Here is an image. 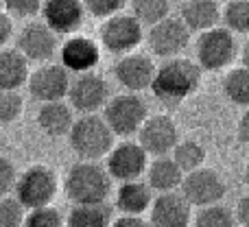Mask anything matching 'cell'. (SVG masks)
I'll return each instance as SVG.
<instances>
[{
    "label": "cell",
    "mask_w": 249,
    "mask_h": 227,
    "mask_svg": "<svg viewBox=\"0 0 249 227\" xmlns=\"http://www.w3.org/2000/svg\"><path fill=\"white\" fill-rule=\"evenodd\" d=\"M24 216V206L13 194L0 197V227H22Z\"/></svg>",
    "instance_id": "cell-32"
},
{
    "label": "cell",
    "mask_w": 249,
    "mask_h": 227,
    "mask_svg": "<svg viewBox=\"0 0 249 227\" xmlns=\"http://www.w3.org/2000/svg\"><path fill=\"white\" fill-rule=\"evenodd\" d=\"M238 57L236 37L225 26H214L210 31H203L197 39V64L201 70L219 72V70L232 66Z\"/></svg>",
    "instance_id": "cell-5"
},
{
    "label": "cell",
    "mask_w": 249,
    "mask_h": 227,
    "mask_svg": "<svg viewBox=\"0 0 249 227\" xmlns=\"http://www.w3.org/2000/svg\"><path fill=\"white\" fill-rule=\"evenodd\" d=\"M22 107H24V99L18 90L0 92V124H11L13 120H18Z\"/></svg>",
    "instance_id": "cell-31"
},
{
    "label": "cell",
    "mask_w": 249,
    "mask_h": 227,
    "mask_svg": "<svg viewBox=\"0 0 249 227\" xmlns=\"http://www.w3.org/2000/svg\"><path fill=\"white\" fill-rule=\"evenodd\" d=\"M109 96V86L101 74L92 72H83L77 74V79H72L68 90V101L70 107L77 109L81 114H94L99 109H103L107 105Z\"/></svg>",
    "instance_id": "cell-11"
},
{
    "label": "cell",
    "mask_w": 249,
    "mask_h": 227,
    "mask_svg": "<svg viewBox=\"0 0 249 227\" xmlns=\"http://www.w3.org/2000/svg\"><path fill=\"white\" fill-rule=\"evenodd\" d=\"M16 48L24 55L26 61H51L59 51L57 33L46 22H29L18 33Z\"/></svg>",
    "instance_id": "cell-13"
},
{
    "label": "cell",
    "mask_w": 249,
    "mask_h": 227,
    "mask_svg": "<svg viewBox=\"0 0 249 227\" xmlns=\"http://www.w3.org/2000/svg\"><path fill=\"white\" fill-rule=\"evenodd\" d=\"M223 9L219 7L216 0H190L181 4V22L188 26V31H210L219 26Z\"/></svg>",
    "instance_id": "cell-20"
},
{
    "label": "cell",
    "mask_w": 249,
    "mask_h": 227,
    "mask_svg": "<svg viewBox=\"0 0 249 227\" xmlns=\"http://www.w3.org/2000/svg\"><path fill=\"white\" fill-rule=\"evenodd\" d=\"M131 16L142 26H153L168 17L171 11V0H129Z\"/></svg>",
    "instance_id": "cell-26"
},
{
    "label": "cell",
    "mask_w": 249,
    "mask_h": 227,
    "mask_svg": "<svg viewBox=\"0 0 249 227\" xmlns=\"http://www.w3.org/2000/svg\"><path fill=\"white\" fill-rule=\"evenodd\" d=\"M153 203V190L149 184L136 179L124 181L116 190V208L127 216H142Z\"/></svg>",
    "instance_id": "cell-21"
},
{
    "label": "cell",
    "mask_w": 249,
    "mask_h": 227,
    "mask_svg": "<svg viewBox=\"0 0 249 227\" xmlns=\"http://www.w3.org/2000/svg\"><path fill=\"white\" fill-rule=\"evenodd\" d=\"M245 181L249 184V159H247V166H245Z\"/></svg>",
    "instance_id": "cell-41"
},
{
    "label": "cell",
    "mask_w": 249,
    "mask_h": 227,
    "mask_svg": "<svg viewBox=\"0 0 249 227\" xmlns=\"http://www.w3.org/2000/svg\"><path fill=\"white\" fill-rule=\"evenodd\" d=\"M68 140L72 151L83 162H99L101 157H107V153L114 149V131L103 116L96 114H83L74 120Z\"/></svg>",
    "instance_id": "cell-3"
},
{
    "label": "cell",
    "mask_w": 249,
    "mask_h": 227,
    "mask_svg": "<svg viewBox=\"0 0 249 227\" xmlns=\"http://www.w3.org/2000/svg\"><path fill=\"white\" fill-rule=\"evenodd\" d=\"M66 227H112V208L109 203H83L70 210Z\"/></svg>",
    "instance_id": "cell-24"
},
{
    "label": "cell",
    "mask_w": 249,
    "mask_h": 227,
    "mask_svg": "<svg viewBox=\"0 0 249 227\" xmlns=\"http://www.w3.org/2000/svg\"><path fill=\"white\" fill-rule=\"evenodd\" d=\"M177 142H179L177 124L166 114L149 116L138 131V144L153 157H164V155L173 153Z\"/></svg>",
    "instance_id": "cell-12"
},
{
    "label": "cell",
    "mask_w": 249,
    "mask_h": 227,
    "mask_svg": "<svg viewBox=\"0 0 249 227\" xmlns=\"http://www.w3.org/2000/svg\"><path fill=\"white\" fill-rule=\"evenodd\" d=\"M236 221H238V225L249 227V194H245V197L238 201V206H236Z\"/></svg>",
    "instance_id": "cell-38"
},
{
    "label": "cell",
    "mask_w": 249,
    "mask_h": 227,
    "mask_svg": "<svg viewBox=\"0 0 249 227\" xmlns=\"http://www.w3.org/2000/svg\"><path fill=\"white\" fill-rule=\"evenodd\" d=\"M188 42L190 31L181 22V17L168 16L158 24L149 26V33H146V44H149L151 52L155 57H162V59L179 57L188 48Z\"/></svg>",
    "instance_id": "cell-9"
},
{
    "label": "cell",
    "mask_w": 249,
    "mask_h": 227,
    "mask_svg": "<svg viewBox=\"0 0 249 227\" xmlns=\"http://www.w3.org/2000/svg\"><path fill=\"white\" fill-rule=\"evenodd\" d=\"M144 39V29L131 13H116L101 26V44L114 55H129Z\"/></svg>",
    "instance_id": "cell-8"
},
{
    "label": "cell",
    "mask_w": 249,
    "mask_h": 227,
    "mask_svg": "<svg viewBox=\"0 0 249 227\" xmlns=\"http://www.w3.org/2000/svg\"><path fill=\"white\" fill-rule=\"evenodd\" d=\"M175 2H179V4H184V2H190V0H175Z\"/></svg>",
    "instance_id": "cell-42"
},
{
    "label": "cell",
    "mask_w": 249,
    "mask_h": 227,
    "mask_svg": "<svg viewBox=\"0 0 249 227\" xmlns=\"http://www.w3.org/2000/svg\"><path fill=\"white\" fill-rule=\"evenodd\" d=\"M155 64L151 57L142 55V52H129L123 55L114 66V77L127 92L140 94L144 90H151V83L155 77Z\"/></svg>",
    "instance_id": "cell-15"
},
{
    "label": "cell",
    "mask_w": 249,
    "mask_h": 227,
    "mask_svg": "<svg viewBox=\"0 0 249 227\" xmlns=\"http://www.w3.org/2000/svg\"><path fill=\"white\" fill-rule=\"evenodd\" d=\"M103 118L114 131V136H133L140 131L144 120L149 118V105L140 94L124 92V94L112 96L103 107Z\"/></svg>",
    "instance_id": "cell-4"
},
{
    "label": "cell",
    "mask_w": 249,
    "mask_h": 227,
    "mask_svg": "<svg viewBox=\"0 0 249 227\" xmlns=\"http://www.w3.org/2000/svg\"><path fill=\"white\" fill-rule=\"evenodd\" d=\"M13 33V22H11V16L7 11H0V48L9 42Z\"/></svg>",
    "instance_id": "cell-36"
},
{
    "label": "cell",
    "mask_w": 249,
    "mask_h": 227,
    "mask_svg": "<svg viewBox=\"0 0 249 227\" xmlns=\"http://www.w3.org/2000/svg\"><path fill=\"white\" fill-rule=\"evenodd\" d=\"M173 159L186 175V173H193L206 164V149L197 140H179L173 149Z\"/></svg>",
    "instance_id": "cell-27"
},
{
    "label": "cell",
    "mask_w": 249,
    "mask_h": 227,
    "mask_svg": "<svg viewBox=\"0 0 249 227\" xmlns=\"http://www.w3.org/2000/svg\"><path fill=\"white\" fill-rule=\"evenodd\" d=\"M146 166H149V153L138 142H123L114 146L107 153V164H105L109 177L121 184L140 179L146 173Z\"/></svg>",
    "instance_id": "cell-14"
},
{
    "label": "cell",
    "mask_w": 249,
    "mask_h": 227,
    "mask_svg": "<svg viewBox=\"0 0 249 227\" xmlns=\"http://www.w3.org/2000/svg\"><path fill=\"white\" fill-rule=\"evenodd\" d=\"M22 227H66V219L57 208L44 206L29 210V214L24 216V225Z\"/></svg>",
    "instance_id": "cell-30"
},
{
    "label": "cell",
    "mask_w": 249,
    "mask_h": 227,
    "mask_svg": "<svg viewBox=\"0 0 249 227\" xmlns=\"http://www.w3.org/2000/svg\"><path fill=\"white\" fill-rule=\"evenodd\" d=\"M35 122L42 129V133H46L48 138H61L68 136L70 129L74 124L72 107L66 105L64 101H55V103H42Z\"/></svg>",
    "instance_id": "cell-19"
},
{
    "label": "cell",
    "mask_w": 249,
    "mask_h": 227,
    "mask_svg": "<svg viewBox=\"0 0 249 227\" xmlns=\"http://www.w3.org/2000/svg\"><path fill=\"white\" fill-rule=\"evenodd\" d=\"M151 227H188L193 221V206L181 192H162L149 208Z\"/></svg>",
    "instance_id": "cell-16"
},
{
    "label": "cell",
    "mask_w": 249,
    "mask_h": 227,
    "mask_svg": "<svg viewBox=\"0 0 249 227\" xmlns=\"http://www.w3.org/2000/svg\"><path fill=\"white\" fill-rule=\"evenodd\" d=\"M81 2L88 13H92L94 17L107 20V17L116 16V13H123L124 4H127L129 0H81Z\"/></svg>",
    "instance_id": "cell-33"
},
{
    "label": "cell",
    "mask_w": 249,
    "mask_h": 227,
    "mask_svg": "<svg viewBox=\"0 0 249 227\" xmlns=\"http://www.w3.org/2000/svg\"><path fill=\"white\" fill-rule=\"evenodd\" d=\"M66 197L74 206L83 203H105L112 194V177L107 168L96 162H77L64 179Z\"/></svg>",
    "instance_id": "cell-2"
},
{
    "label": "cell",
    "mask_w": 249,
    "mask_h": 227,
    "mask_svg": "<svg viewBox=\"0 0 249 227\" xmlns=\"http://www.w3.org/2000/svg\"><path fill=\"white\" fill-rule=\"evenodd\" d=\"M193 227H238V221L232 210L216 203V206L199 208L197 216L193 219Z\"/></svg>",
    "instance_id": "cell-28"
},
{
    "label": "cell",
    "mask_w": 249,
    "mask_h": 227,
    "mask_svg": "<svg viewBox=\"0 0 249 227\" xmlns=\"http://www.w3.org/2000/svg\"><path fill=\"white\" fill-rule=\"evenodd\" d=\"M112 227H151L149 221H144L142 216H127L123 214L121 219H114Z\"/></svg>",
    "instance_id": "cell-37"
},
{
    "label": "cell",
    "mask_w": 249,
    "mask_h": 227,
    "mask_svg": "<svg viewBox=\"0 0 249 227\" xmlns=\"http://www.w3.org/2000/svg\"><path fill=\"white\" fill-rule=\"evenodd\" d=\"M221 20H223L225 29H230L234 35L249 33V0H228Z\"/></svg>",
    "instance_id": "cell-29"
},
{
    "label": "cell",
    "mask_w": 249,
    "mask_h": 227,
    "mask_svg": "<svg viewBox=\"0 0 249 227\" xmlns=\"http://www.w3.org/2000/svg\"><path fill=\"white\" fill-rule=\"evenodd\" d=\"M238 140L245 146H249V109L238 120Z\"/></svg>",
    "instance_id": "cell-39"
},
{
    "label": "cell",
    "mask_w": 249,
    "mask_h": 227,
    "mask_svg": "<svg viewBox=\"0 0 249 227\" xmlns=\"http://www.w3.org/2000/svg\"><path fill=\"white\" fill-rule=\"evenodd\" d=\"M201 74L203 70L199 68L197 61L184 59V57H173L155 70L151 92L162 105L177 107L199 90Z\"/></svg>",
    "instance_id": "cell-1"
},
{
    "label": "cell",
    "mask_w": 249,
    "mask_h": 227,
    "mask_svg": "<svg viewBox=\"0 0 249 227\" xmlns=\"http://www.w3.org/2000/svg\"><path fill=\"white\" fill-rule=\"evenodd\" d=\"M42 16L57 35H70L83 24L86 7L81 0H44Z\"/></svg>",
    "instance_id": "cell-18"
},
{
    "label": "cell",
    "mask_w": 249,
    "mask_h": 227,
    "mask_svg": "<svg viewBox=\"0 0 249 227\" xmlns=\"http://www.w3.org/2000/svg\"><path fill=\"white\" fill-rule=\"evenodd\" d=\"M59 61L68 72H92L101 61V46L86 35H72L61 44Z\"/></svg>",
    "instance_id": "cell-17"
},
{
    "label": "cell",
    "mask_w": 249,
    "mask_h": 227,
    "mask_svg": "<svg viewBox=\"0 0 249 227\" xmlns=\"http://www.w3.org/2000/svg\"><path fill=\"white\" fill-rule=\"evenodd\" d=\"M241 61H243L245 68H249V39L243 44V48H241Z\"/></svg>",
    "instance_id": "cell-40"
},
{
    "label": "cell",
    "mask_w": 249,
    "mask_h": 227,
    "mask_svg": "<svg viewBox=\"0 0 249 227\" xmlns=\"http://www.w3.org/2000/svg\"><path fill=\"white\" fill-rule=\"evenodd\" d=\"M179 190L190 206L208 208L223 201L228 186H225V179L221 177V173H216L214 168L201 166L193 173H186Z\"/></svg>",
    "instance_id": "cell-7"
},
{
    "label": "cell",
    "mask_w": 249,
    "mask_h": 227,
    "mask_svg": "<svg viewBox=\"0 0 249 227\" xmlns=\"http://www.w3.org/2000/svg\"><path fill=\"white\" fill-rule=\"evenodd\" d=\"M221 87L230 103L238 105V107H249V68L245 66L232 68L223 77Z\"/></svg>",
    "instance_id": "cell-25"
},
{
    "label": "cell",
    "mask_w": 249,
    "mask_h": 227,
    "mask_svg": "<svg viewBox=\"0 0 249 227\" xmlns=\"http://www.w3.org/2000/svg\"><path fill=\"white\" fill-rule=\"evenodd\" d=\"M29 81V61L18 48H0V92L20 90Z\"/></svg>",
    "instance_id": "cell-23"
},
{
    "label": "cell",
    "mask_w": 249,
    "mask_h": 227,
    "mask_svg": "<svg viewBox=\"0 0 249 227\" xmlns=\"http://www.w3.org/2000/svg\"><path fill=\"white\" fill-rule=\"evenodd\" d=\"M44 0H4L7 13L13 17H33L42 11Z\"/></svg>",
    "instance_id": "cell-34"
},
{
    "label": "cell",
    "mask_w": 249,
    "mask_h": 227,
    "mask_svg": "<svg viewBox=\"0 0 249 227\" xmlns=\"http://www.w3.org/2000/svg\"><path fill=\"white\" fill-rule=\"evenodd\" d=\"M184 181V171L175 164V159L164 155V157H155L153 162L146 166V184L155 192H175Z\"/></svg>",
    "instance_id": "cell-22"
},
{
    "label": "cell",
    "mask_w": 249,
    "mask_h": 227,
    "mask_svg": "<svg viewBox=\"0 0 249 227\" xmlns=\"http://www.w3.org/2000/svg\"><path fill=\"white\" fill-rule=\"evenodd\" d=\"M57 194V175L44 164L26 168L22 175H18V184L13 190V197L24 206V210L51 206Z\"/></svg>",
    "instance_id": "cell-6"
},
{
    "label": "cell",
    "mask_w": 249,
    "mask_h": 227,
    "mask_svg": "<svg viewBox=\"0 0 249 227\" xmlns=\"http://www.w3.org/2000/svg\"><path fill=\"white\" fill-rule=\"evenodd\" d=\"M16 184H18L16 164L7 157H0V197H9V194H13Z\"/></svg>",
    "instance_id": "cell-35"
},
{
    "label": "cell",
    "mask_w": 249,
    "mask_h": 227,
    "mask_svg": "<svg viewBox=\"0 0 249 227\" xmlns=\"http://www.w3.org/2000/svg\"><path fill=\"white\" fill-rule=\"evenodd\" d=\"M72 77L61 64H42L29 74V92L39 103H55L68 96Z\"/></svg>",
    "instance_id": "cell-10"
}]
</instances>
